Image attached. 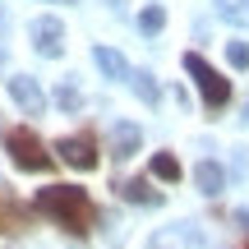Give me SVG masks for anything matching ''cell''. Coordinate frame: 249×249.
<instances>
[{
    "label": "cell",
    "mask_w": 249,
    "mask_h": 249,
    "mask_svg": "<svg viewBox=\"0 0 249 249\" xmlns=\"http://www.w3.org/2000/svg\"><path fill=\"white\" fill-rule=\"evenodd\" d=\"M55 107L60 111H79V88H74V83H60V88H55Z\"/></svg>",
    "instance_id": "15"
},
{
    "label": "cell",
    "mask_w": 249,
    "mask_h": 249,
    "mask_svg": "<svg viewBox=\"0 0 249 249\" xmlns=\"http://www.w3.org/2000/svg\"><path fill=\"white\" fill-rule=\"evenodd\" d=\"M0 28H5V9H0Z\"/></svg>",
    "instance_id": "18"
},
{
    "label": "cell",
    "mask_w": 249,
    "mask_h": 249,
    "mask_svg": "<svg viewBox=\"0 0 249 249\" xmlns=\"http://www.w3.org/2000/svg\"><path fill=\"white\" fill-rule=\"evenodd\" d=\"M217 14L235 28H249V0H217Z\"/></svg>",
    "instance_id": "12"
},
{
    "label": "cell",
    "mask_w": 249,
    "mask_h": 249,
    "mask_svg": "<svg viewBox=\"0 0 249 249\" xmlns=\"http://www.w3.org/2000/svg\"><path fill=\"white\" fill-rule=\"evenodd\" d=\"M9 97H14L28 116H42V107H46V92L37 88V79H28V74H14V79H9Z\"/></svg>",
    "instance_id": "6"
},
{
    "label": "cell",
    "mask_w": 249,
    "mask_h": 249,
    "mask_svg": "<svg viewBox=\"0 0 249 249\" xmlns=\"http://www.w3.org/2000/svg\"><path fill=\"white\" fill-rule=\"evenodd\" d=\"M152 176L157 180H180V161L171 157V152H157V157H152Z\"/></svg>",
    "instance_id": "13"
},
{
    "label": "cell",
    "mask_w": 249,
    "mask_h": 249,
    "mask_svg": "<svg viewBox=\"0 0 249 249\" xmlns=\"http://www.w3.org/2000/svg\"><path fill=\"white\" fill-rule=\"evenodd\" d=\"M139 124H129V120H120V124H111V157H134L139 152Z\"/></svg>",
    "instance_id": "7"
},
{
    "label": "cell",
    "mask_w": 249,
    "mask_h": 249,
    "mask_svg": "<svg viewBox=\"0 0 249 249\" xmlns=\"http://www.w3.org/2000/svg\"><path fill=\"white\" fill-rule=\"evenodd\" d=\"M92 60H97V70L107 74V79H129V65H124V55L111 51V46H97V51H92Z\"/></svg>",
    "instance_id": "9"
},
{
    "label": "cell",
    "mask_w": 249,
    "mask_h": 249,
    "mask_svg": "<svg viewBox=\"0 0 249 249\" xmlns=\"http://www.w3.org/2000/svg\"><path fill=\"white\" fill-rule=\"evenodd\" d=\"M120 194L129 198V203H148V208H152V203H161V194L148 185V180H129V185H120Z\"/></svg>",
    "instance_id": "11"
},
{
    "label": "cell",
    "mask_w": 249,
    "mask_h": 249,
    "mask_svg": "<svg viewBox=\"0 0 249 249\" xmlns=\"http://www.w3.org/2000/svg\"><path fill=\"white\" fill-rule=\"evenodd\" d=\"M134 92H139L143 102H157V83H152V74H134Z\"/></svg>",
    "instance_id": "17"
},
{
    "label": "cell",
    "mask_w": 249,
    "mask_h": 249,
    "mask_svg": "<svg viewBox=\"0 0 249 249\" xmlns=\"http://www.w3.org/2000/svg\"><path fill=\"white\" fill-rule=\"evenodd\" d=\"M33 46L46 55V60H55V55H65V23L51 14L33 18Z\"/></svg>",
    "instance_id": "5"
},
{
    "label": "cell",
    "mask_w": 249,
    "mask_h": 249,
    "mask_svg": "<svg viewBox=\"0 0 249 249\" xmlns=\"http://www.w3.org/2000/svg\"><path fill=\"white\" fill-rule=\"evenodd\" d=\"M55 5H74V0H55Z\"/></svg>",
    "instance_id": "19"
},
{
    "label": "cell",
    "mask_w": 249,
    "mask_h": 249,
    "mask_svg": "<svg viewBox=\"0 0 249 249\" xmlns=\"http://www.w3.org/2000/svg\"><path fill=\"white\" fill-rule=\"evenodd\" d=\"M226 60H231L235 70H249V42H231L226 46Z\"/></svg>",
    "instance_id": "16"
},
{
    "label": "cell",
    "mask_w": 249,
    "mask_h": 249,
    "mask_svg": "<svg viewBox=\"0 0 249 249\" xmlns=\"http://www.w3.org/2000/svg\"><path fill=\"white\" fill-rule=\"evenodd\" d=\"M37 213L55 217L70 235H88L92 231V198L74 185H51V189H37Z\"/></svg>",
    "instance_id": "1"
},
{
    "label": "cell",
    "mask_w": 249,
    "mask_h": 249,
    "mask_svg": "<svg viewBox=\"0 0 249 249\" xmlns=\"http://www.w3.org/2000/svg\"><path fill=\"white\" fill-rule=\"evenodd\" d=\"M194 185L203 189L208 198H217V194H222V185H226V171L217 166V161H198V166H194Z\"/></svg>",
    "instance_id": "8"
},
{
    "label": "cell",
    "mask_w": 249,
    "mask_h": 249,
    "mask_svg": "<svg viewBox=\"0 0 249 249\" xmlns=\"http://www.w3.org/2000/svg\"><path fill=\"white\" fill-rule=\"evenodd\" d=\"M245 249H249V245H245Z\"/></svg>",
    "instance_id": "21"
},
{
    "label": "cell",
    "mask_w": 249,
    "mask_h": 249,
    "mask_svg": "<svg viewBox=\"0 0 249 249\" xmlns=\"http://www.w3.org/2000/svg\"><path fill=\"white\" fill-rule=\"evenodd\" d=\"M55 152H60V161L74 166V171H92V166H97V143H92L88 134H70V139H60Z\"/></svg>",
    "instance_id": "4"
},
{
    "label": "cell",
    "mask_w": 249,
    "mask_h": 249,
    "mask_svg": "<svg viewBox=\"0 0 249 249\" xmlns=\"http://www.w3.org/2000/svg\"><path fill=\"white\" fill-rule=\"evenodd\" d=\"M0 55H5V51H0Z\"/></svg>",
    "instance_id": "20"
},
{
    "label": "cell",
    "mask_w": 249,
    "mask_h": 249,
    "mask_svg": "<svg viewBox=\"0 0 249 249\" xmlns=\"http://www.w3.org/2000/svg\"><path fill=\"white\" fill-rule=\"evenodd\" d=\"M5 148H9V157H14L18 171H51V152L42 148V139H37L33 129H9Z\"/></svg>",
    "instance_id": "3"
},
{
    "label": "cell",
    "mask_w": 249,
    "mask_h": 249,
    "mask_svg": "<svg viewBox=\"0 0 249 249\" xmlns=\"http://www.w3.org/2000/svg\"><path fill=\"white\" fill-rule=\"evenodd\" d=\"M194 245V231H185V226H176V231H157L152 235V249H189Z\"/></svg>",
    "instance_id": "10"
},
{
    "label": "cell",
    "mask_w": 249,
    "mask_h": 249,
    "mask_svg": "<svg viewBox=\"0 0 249 249\" xmlns=\"http://www.w3.org/2000/svg\"><path fill=\"white\" fill-rule=\"evenodd\" d=\"M185 70L194 74V83H198V92H203V107H208V111H222L226 102H231V83H226V79H222V74H217L198 51L185 55Z\"/></svg>",
    "instance_id": "2"
},
{
    "label": "cell",
    "mask_w": 249,
    "mask_h": 249,
    "mask_svg": "<svg viewBox=\"0 0 249 249\" xmlns=\"http://www.w3.org/2000/svg\"><path fill=\"white\" fill-rule=\"evenodd\" d=\"M161 23H166V9H161V5H148V9H143V14H139V28H143V33H161Z\"/></svg>",
    "instance_id": "14"
}]
</instances>
